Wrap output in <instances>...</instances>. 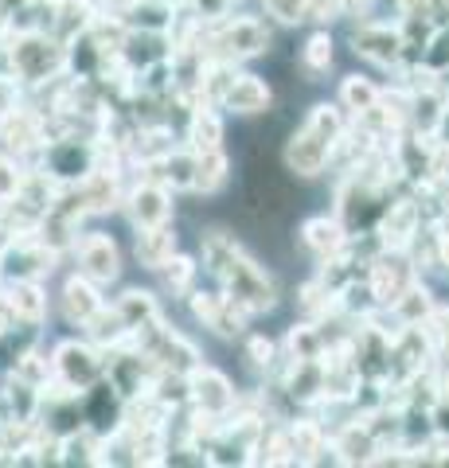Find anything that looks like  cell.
<instances>
[{
    "label": "cell",
    "mask_w": 449,
    "mask_h": 468,
    "mask_svg": "<svg viewBox=\"0 0 449 468\" xmlns=\"http://www.w3.org/2000/svg\"><path fill=\"white\" fill-rule=\"evenodd\" d=\"M204 261L211 277L223 285V292L239 304L246 316H258V313H270L278 304V289L266 277V270L242 250V246L230 239L223 230H211L204 239Z\"/></svg>",
    "instance_id": "6da1fadb"
},
{
    "label": "cell",
    "mask_w": 449,
    "mask_h": 468,
    "mask_svg": "<svg viewBox=\"0 0 449 468\" xmlns=\"http://www.w3.org/2000/svg\"><path fill=\"white\" fill-rule=\"evenodd\" d=\"M344 113L340 106H332V101H321V106H313L309 117L301 122V129L285 144V165L294 168L297 176H321L332 156L340 149V137H344Z\"/></svg>",
    "instance_id": "7a4b0ae2"
},
{
    "label": "cell",
    "mask_w": 449,
    "mask_h": 468,
    "mask_svg": "<svg viewBox=\"0 0 449 468\" xmlns=\"http://www.w3.org/2000/svg\"><path fill=\"white\" fill-rule=\"evenodd\" d=\"M8 75L20 86H39L67 70V48L48 32H5Z\"/></svg>",
    "instance_id": "3957f363"
},
{
    "label": "cell",
    "mask_w": 449,
    "mask_h": 468,
    "mask_svg": "<svg viewBox=\"0 0 449 468\" xmlns=\"http://www.w3.org/2000/svg\"><path fill=\"white\" fill-rule=\"evenodd\" d=\"M199 48L208 58H230V63H242V58L266 55L270 51V27L254 16H227L204 24V36H199Z\"/></svg>",
    "instance_id": "277c9868"
},
{
    "label": "cell",
    "mask_w": 449,
    "mask_h": 468,
    "mask_svg": "<svg viewBox=\"0 0 449 468\" xmlns=\"http://www.w3.org/2000/svg\"><path fill=\"white\" fill-rule=\"evenodd\" d=\"M51 375L82 394L106 375V351L94 347L91 340H63L51 351Z\"/></svg>",
    "instance_id": "5b68a950"
},
{
    "label": "cell",
    "mask_w": 449,
    "mask_h": 468,
    "mask_svg": "<svg viewBox=\"0 0 449 468\" xmlns=\"http://www.w3.org/2000/svg\"><path fill=\"white\" fill-rule=\"evenodd\" d=\"M55 261H59V254H55L51 246H43L36 234H20V239L0 254V277H5V282H43V277H51Z\"/></svg>",
    "instance_id": "8992f818"
},
{
    "label": "cell",
    "mask_w": 449,
    "mask_h": 468,
    "mask_svg": "<svg viewBox=\"0 0 449 468\" xmlns=\"http://www.w3.org/2000/svg\"><path fill=\"white\" fill-rule=\"evenodd\" d=\"M184 387H187V402H192L196 410H204V414H235L239 406V394H235V383L215 371V367H204V363H196L192 371L184 375Z\"/></svg>",
    "instance_id": "52a82bcc"
},
{
    "label": "cell",
    "mask_w": 449,
    "mask_h": 468,
    "mask_svg": "<svg viewBox=\"0 0 449 468\" xmlns=\"http://www.w3.org/2000/svg\"><path fill=\"white\" fill-rule=\"evenodd\" d=\"M75 258H79V273L82 277H91L94 285H110V282H118V273H122V254H118V242L110 239V234L102 230H79V239H75Z\"/></svg>",
    "instance_id": "ba28073f"
},
{
    "label": "cell",
    "mask_w": 449,
    "mask_h": 468,
    "mask_svg": "<svg viewBox=\"0 0 449 468\" xmlns=\"http://www.w3.org/2000/svg\"><path fill=\"white\" fill-rule=\"evenodd\" d=\"M94 141H86V137H51L48 144H43L39 160L59 184H79L82 176L94 168Z\"/></svg>",
    "instance_id": "9c48e42d"
},
{
    "label": "cell",
    "mask_w": 449,
    "mask_h": 468,
    "mask_svg": "<svg viewBox=\"0 0 449 468\" xmlns=\"http://www.w3.org/2000/svg\"><path fill=\"white\" fill-rule=\"evenodd\" d=\"M352 51L364 55L375 67H399L407 58V43H402V27L387 20H364L352 32Z\"/></svg>",
    "instance_id": "30bf717a"
},
{
    "label": "cell",
    "mask_w": 449,
    "mask_h": 468,
    "mask_svg": "<svg viewBox=\"0 0 449 468\" xmlns=\"http://www.w3.org/2000/svg\"><path fill=\"white\" fill-rule=\"evenodd\" d=\"M375 234H380V250H411L414 239L422 234V207L414 199L387 203Z\"/></svg>",
    "instance_id": "8fae6325"
},
{
    "label": "cell",
    "mask_w": 449,
    "mask_h": 468,
    "mask_svg": "<svg viewBox=\"0 0 449 468\" xmlns=\"http://www.w3.org/2000/svg\"><path fill=\"white\" fill-rule=\"evenodd\" d=\"M411 282H414V266L407 261V250H383L380 258H371L368 285H371V297L380 309H387Z\"/></svg>",
    "instance_id": "7c38bea8"
},
{
    "label": "cell",
    "mask_w": 449,
    "mask_h": 468,
    "mask_svg": "<svg viewBox=\"0 0 449 468\" xmlns=\"http://www.w3.org/2000/svg\"><path fill=\"white\" fill-rule=\"evenodd\" d=\"M187 304H192V316L199 324L211 328L215 335H223V340L239 335L246 328V320H251L227 292H187Z\"/></svg>",
    "instance_id": "4fadbf2b"
},
{
    "label": "cell",
    "mask_w": 449,
    "mask_h": 468,
    "mask_svg": "<svg viewBox=\"0 0 449 468\" xmlns=\"http://www.w3.org/2000/svg\"><path fill=\"white\" fill-rule=\"evenodd\" d=\"M122 203H125L129 223H134L137 230L168 223V218H172V192H168V187H161L156 180H141L134 192H125Z\"/></svg>",
    "instance_id": "5bb4252c"
},
{
    "label": "cell",
    "mask_w": 449,
    "mask_h": 468,
    "mask_svg": "<svg viewBox=\"0 0 449 468\" xmlns=\"http://www.w3.org/2000/svg\"><path fill=\"white\" fill-rule=\"evenodd\" d=\"M144 180H156L168 192H192L196 180V153L192 149H168L156 160H144Z\"/></svg>",
    "instance_id": "9a60e30c"
},
{
    "label": "cell",
    "mask_w": 449,
    "mask_h": 468,
    "mask_svg": "<svg viewBox=\"0 0 449 468\" xmlns=\"http://www.w3.org/2000/svg\"><path fill=\"white\" fill-rule=\"evenodd\" d=\"M328 452H337L332 461H340V464H375L383 445L375 441V433L364 426V421H347V426H340L337 437L328 441Z\"/></svg>",
    "instance_id": "2e32d148"
},
{
    "label": "cell",
    "mask_w": 449,
    "mask_h": 468,
    "mask_svg": "<svg viewBox=\"0 0 449 468\" xmlns=\"http://www.w3.org/2000/svg\"><path fill=\"white\" fill-rule=\"evenodd\" d=\"M5 304L16 324L39 328L43 320H48V289H43V282H8Z\"/></svg>",
    "instance_id": "e0dca14e"
},
{
    "label": "cell",
    "mask_w": 449,
    "mask_h": 468,
    "mask_svg": "<svg viewBox=\"0 0 449 468\" xmlns=\"http://www.w3.org/2000/svg\"><path fill=\"white\" fill-rule=\"evenodd\" d=\"M63 316L70 320V324H86L98 309L106 304V297H102V285H94L91 277H82V273H75V277H67L63 282Z\"/></svg>",
    "instance_id": "ac0fdd59"
},
{
    "label": "cell",
    "mask_w": 449,
    "mask_h": 468,
    "mask_svg": "<svg viewBox=\"0 0 449 468\" xmlns=\"http://www.w3.org/2000/svg\"><path fill=\"white\" fill-rule=\"evenodd\" d=\"M344 242H347V227L340 223V215H316L301 227V246H305L316 261L332 258Z\"/></svg>",
    "instance_id": "d6986e66"
},
{
    "label": "cell",
    "mask_w": 449,
    "mask_h": 468,
    "mask_svg": "<svg viewBox=\"0 0 449 468\" xmlns=\"http://www.w3.org/2000/svg\"><path fill=\"white\" fill-rule=\"evenodd\" d=\"M219 141H223V117L215 110V101L199 98L192 106V113H187V149L199 156V153L219 149Z\"/></svg>",
    "instance_id": "ffe728a7"
},
{
    "label": "cell",
    "mask_w": 449,
    "mask_h": 468,
    "mask_svg": "<svg viewBox=\"0 0 449 468\" xmlns=\"http://www.w3.org/2000/svg\"><path fill=\"white\" fill-rule=\"evenodd\" d=\"M98 16V8L91 0H55V12H51V36L63 43L79 39L82 32H91V24Z\"/></svg>",
    "instance_id": "44dd1931"
},
{
    "label": "cell",
    "mask_w": 449,
    "mask_h": 468,
    "mask_svg": "<svg viewBox=\"0 0 449 468\" xmlns=\"http://www.w3.org/2000/svg\"><path fill=\"white\" fill-rule=\"evenodd\" d=\"M285 433V449H289V464H316L321 452H328V437L321 430V421H294Z\"/></svg>",
    "instance_id": "7402d4cb"
},
{
    "label": "cell",
    "mask_w": 449,
    "mask_h": 468,
    "mask_svg": "<svg viewBox=\"0 0 449 468\" xmlns=\"http://www.w3.org/2000/svg\"><path fill=\"white\" fill-rule=\"evenodd\" d=\"M219 106L230 110V113H262L270 106V86L258 75H242V70H239L235 82L227 86V94H223Z\"/></svg>",
    "instance_id": "603a6c76"
},
{
    "label": "cell",
    "mask_w": 449,
    "mask_h": 468,
    "mask_svg": "<svg viewBox=\"0 0 449 468\" xmlns=\"http://www.w3.org/2000/svg\"><path fill=\"white\" fill-rule=\"evenodd\" d=\"M172 254H176V230H172V223L137 230V261L144 270H161Z\"/></svg>",
    "instance_id": "cb8c5ba5"
},
{
    "label": "cell",
    "mask_w": 449,
    "mask_h": 468,
    "mask_svg": "<svg viewBox=\"0 0 449 468\" xmlns=\"http://www.w3.org/2000/svg\"><path fill=\"white\" fill-rule=\"evenodd\" d=\"M82 328H86V340H91L94 347H102V351L122 347V344H129V335H134L113 304H102V309H98L91 320H86Z\"/></svg>",
    "instance_id": "d4e9b609"
},
{
    "label": "cell",
    "mask_w": 449,
    "mask_h": 468,
    "mask_svg": "<svg viewBox=\"0 0 449 468\" xmlns=\"http://www.w3.org/2000/svg\"><path fill=\"white\" fill-rule=\"evenodd\" d=\"M387 309L395 313L399 328H402V324H426L430 313H433V297H430V289H426L422 282H411L395 301L387 304Z\"/></svg>",
    "instance_id": "484cf974"
},
{
    "label": "cell",
    "mask_w": 449,
    "mask_h": 468,
    "mask_svg": "<svg viewBox=\"0 0 449 468\" xmlns=\"http://www.w3.org/2000/svg\"><path fill=\"white\" fill-rule=\"evenodd\" d=\"M325 332L313 324H294L289 328V335H285V356L282 359H294V363H305V359H321L325 356Z\"/></svg>",
    "instance_id": "4316f807"
},
{
    "label": "cell",
    "mask_w": 449,
    "mask_h": 468,
    "mask_svg": "<svg viewBox=\"0 0 449 468\" xmlns=\"http://www.w3.org/2000/svg\"><path fill=\"white\" fill-rule=\"evenodd\" d=\"M113 309L122 313L129 332L141 328V324H149L153 316H161V304H156V297H153V292H144V289H125L122 297L113 301Z\"/></svg>",
    "instance_id": "83f0119b"
},
{
    "label": "cell",
    "mask_w": 449,
    "mask_h": 468,
    "mask_svg": "<svg viewBox=\"0 0 449 468\" xmlns=\"http://www.w3.org/2000/svg\"><path fill=\"white\" fill-rule=\"evenodd\" d=\"M227 156H223V149H211V153H199L196 156V180H192V192H204V196H211V192H219V187L227 184Z\"/></svg>",
    "instance_id": "f1b7e54d"
},
{
    "label": "cell",
    "mask_w": 449,
    "mask_h": 468,
    "mask_svg": "<svg viewBox=\"0 0 449 468\" xmlns=\"http://www.w3.org/2000/svg\"><path fill=\"white\" fill-rule=\"evenodd\" d=\"M375 101H380V86H375L371 79H364V75H347V79L340 82V106H344V110L364 113V110L375 106Z\"/></svg>",
    "instance_id": "f546056e"
},
{
    "label": "cell",
    "mask_w": 449,
    "mask_h": 468,
    "mask_svg": "<svg viewBox=\"0 0 449 468\" xmlns=\"http://www.w3.org/2000/svg\"><path fill=\"white\" fill-rule=\"evenodd\" d=\"M196 261L187 258V254H172L165 266H161V273H165V289L172 292V297H187L192 292V282H196Z\"/></svg>",
    "instance_id": "4dcf8cb0"
},
{
    "label": "cell",
    "mask_w": 449,
    "mask_h": 468,
    "mask_svg": "<svg viewBox=\"0 0 449 468\" xmlns=\"http://www.w3.org/2000/svg\"><path fill=\"white\" fill-rule=\"evenodd\" d=\"M301 67H305L313 79L328 75V67H332V36H328V32H313V36L305 39V51H301Z\"/></svg>",
    "instance_id": "1f68e13d"
},
{
    "label": "cell",
    "mask_w": 449,
    "mask_h": 468,
    "mask_svg": "<svg viewBox=\"0 0 449 468\" xmlns=\"http://www.w3.org/2000/svg\"><path fill=\"white\" fill-rule=\"evenodd\" d=\"M8 375H16V378H24V383H32L36 390H43V383L51 378V359H43L36 347H27L24 356L16 359V367H12Z\"/></svg>",
    "instance_id": "d6a6232c"
},
{
    "label": "cell",
    "mask_w": 449,
    "mask_h": 468,
    "mask_svg": "<svg viewBox=\"0 0 449 468\" xmlns=\"http://www.w3.org/2000/svg\"><path fill=\"white\" fill-rule=\"evenodd\" d=\"M20 184H24V165L12 153H0V203L16 199Z\"/></svg>",
    "instance_id": "836d02e7"
},
{
    "label": "cell",
    "mask_w": 449,
    "mask_h": 468,
    "mask_svg": "<svg viewBox=\"0 0 449 468\" xmlns=\"http://www.w3.org/2000/svg\"><path fill=\"white\" fill-rule=\"evenodd\" d=\"M262 8L278 24H301L305 20V0H262Z\"/></svg>",
    "instance_id": "e575fe53"
},
{
    "label": "cell",
    "mask_w": 449,
    "mask_h": 468,
    "mask_svg": "<svg viewBox=\"0 0 449 468\" xmlns=\"http://www.w3.org/2000/svg\"><path fill=\"white\" fill-rule=\"evenodd\" d=\"M24 106V98H20V82L12 79V75H0V122H5L8 113H16Z\"/></svg>",
    "instance_id": "d590c367"
},
{
    "label": "cell",
    "mask_w": 449,
    "mask_h": 468,
    "mask_svg": "<svg viewBox=\"0 0 449 468\" xmlns=\"http://www.w3.org/2000/svg\"><path fill=\"white\" fill-rule=\"evenodd\" d=\"M246 356H251V363L254 367H262V371L273 367V344L262 340V335H251V340H246Z\"/></svg>",
    "instance_id": "8d00e7d4"
},
{
    "label": "cell",
    "mask_w": 449,
    "mask_h": 468,
    "mask_svg": "<svg viewBox=\"0 0 449 468\" xmlns=\"http://www.w3.org/2000/svg\"><path fill=\"white\" fill-rule=\"evenodd\" d=\"M340 0H305V20H316V24H328L340 16Z\"/></svg>",
    "instance_id": "74e56055"
},
{
    "label": "cell",
    "mask_w": 449,
    "mask_h": 468,
    "mask_svg": "<svg viewBox=\"0 0 449 468\" xmlns=\"http://www.w3.org/2000/svg\"><path fill=\"white\" fill-rule=\"evenodd\" d=\"M27 5H32V0H0V12H5V16L12 20V16H16L20 8H27Z\"/></svg>",
    "instance_id": "f35d334b"
},
{
    "label": "cell",
    "mask_w": 449,
    "mask_h": 468,
    "mask_svg": "<svg viewBox=\"0 0 449 468\" xmlns=\"http://www.w3.org/2000/svg\"><path fill=\"white\" fill-rule=\"evenodd\" d=\"M12 242H16V230H12V227L5 223V218H0V254H5Z\"/></svg>",
    "instance_id": "ab89813d"
},
{
    "label": "cell",
    "mask_w": 449,
    "mask_h": 468,
    "mask_svg": "<svg viewBox=\"0 0 449 468\" xmlns=\"http://www.w3.org/2000/svg\"><path fill=\"white\" fill-rule=\"evenodd\" d=\"M12 324H16V320H12L8 304H5V292H0V332H5V328H12Z\"/></svg>",
    "instance_id": "60d3db41"
},
{
    "label": "cell",
    "mask_w": 449,
    "mask_h": 468,
    "mask_svg": "<svg viewBox=\"0 0 449 468\" xmlns=\"http://www.w3.org/2000/svg\"><path fill=\"white\" fill-rule=\"evenodd\" d=\"M368 5H371V0H340V8H344V12H356V16H359V12H364Z\"/></svg>",
    "instance_id": "b9f144b4"
},
{
    "label": "cell",
    "mask_w": 449,
    "mask_h": 468,
    "mask_svg": "<svg viewBox=\"0 0 449 468\" xmlns=\"http://www.w3.org/2000/svg\"><path fill=\"white\" fill-rule=\"evenodd\" d=\"M230 5H235V0H230Z\"/></svg>",
    "instance_id": "7bdbcfd3"
}]
</instances>
